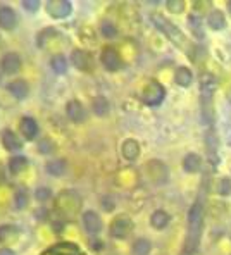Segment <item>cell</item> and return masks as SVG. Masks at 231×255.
<instances>
[{
    "label": "cell",
    "instance_id": "cell-26",
    "mask_svg": "<svg viewBox=\"0 0 231 255\" xmlns=\"http://www.w3.org/2000/svg\"><path fill=\"white\" fill-rule=\"evenodd\" d=\"M109 100L106 99V97H95V99L92 100V111H93V114H97V116H107L109 114Z\"/></svg>",
    "mask_w": 231,
    "mask_h": 255
},
{
    "label": "cell",
    "instance_id": "cell-39",
    "mask_svg": "<svg viewBox=\"0 0 231 255\" xmlns=\"http://www.w3.org/2000/svg\"><path fill=\"white\" fill-rule=\"evenodd\" d=\"M0 255H16V254H14V250L9 249V247H2V249H0Z\"/></svg>",
    "mask_w": 231,
    "mask_h": 255
},
{
    "label": "cell",
    "instance_id": "cell-24",
    "mask_svg": "<svg viewBox=\"0 0 231 255\" xmlns=\"http://www.w3.org/2000/svg\"><path fill=\"white\" fill-rule=\"evenodd\" d=\"M174 81H176V85L183 86V88H188V86L192 85V81H193L192 71H190L188 67H185V66H180L176 69V73H174Z\"/></svg>",
    "mask_w": 231,
    "mask_h": 255
},
{
    "label": "cell",
    "instance_id": "cell-20",
    "mask_svg": "<svg viewBox=\"0 0 231 255\" xmlns=\"http://www.w3.org/2000/svg\"><path fill=\"white\" fill-rule=\"evenodd\" d=\"M121 153L126 160H136L140 155V143L136 140H133V138H128V140L122 141Z\"/></svg>",
    "mask_w": 231,
    "mask_h": 255
},
{
    "label": "cell",
    "instance_id": "cell-3",
    "mask_svg": "<svg viewBox=\"0 0 231 255\" xmlns=\"http://www.w3.org/2000/svg\"><path fill=\"white\" fill-rule=\"evenodd\" d=\"M150 19H152V22L155 24V28L161 29V31L167 36V38L171 40V42H173L174 45H178L180 48H185V50L190 54V50H192V48L186 47V38H185V35L180 31V29L176 28V26L173 24V22H169V21L166 19V17L161 16V14H152Z\"/></svg>",
    "mask_w": 231,
    "mask_h": 255
},
{
    "label": "cell",
    "instance_id": "cell-10",
    "mask_svg": "<svg viewBox=\"0 0 231 255\" xmlns=\"http://www.w3.org/2000/svg\"><path fill=\"white\" fill-rule=\"evenodd\" d=\"M0 140H2V145L7 152H19L23 150V140L19 138V134H16L12 129H3L2 134H0Z\"/></svg>",
    "mask_w": 231,
    "mask_h": 255
},
{
    "label": "cell",
    "instance_id": "cell-21",
    "mask_svg": "<svg viewBox=\"0 0 231 255\" xmlns=\"http://www.w3.org/2000/svg\"><path fill=\"white\" fill-rule=\"evenodd\" d=\"M7 167H9L10 174L17 176L28 167V159L24 155H12L9 159V162H7Z\"/></svg>",
    "mask_w": 231,
    "mask_h": 255
},
{
    "label": "cell",
    "instance_id": "cell-40",
    "mask_svg": "<svg viewBox=\"0 0 231 255\" xmlns=\"http://www.w3.org/2000/svg\"><path fill=\"white\" fill-rule=\"evenodd\" d=\"M228 9L231 10V2H228Z\"/></svg>",
    "mask_w": 231,
    "mask_h": 255
},
{
    "label": "cell",
    "instance_id": "cell-11",
    "mask_svg": "<svg viewBox=\"0 0 231 255\" xmlns=\"http://www.w3.org/2000/svg\"><path fill=\"white\" fill-rule=\"evenodd\" d=\"M19 131L24 136V140L31 141L38 136L40 126H38V123H36V119L29 118V116H24V118H21V121H19Z\"/></svg>",
    "mask_w": 231,
    "mask_h": 255
},
{
    "label": "cell",
    "instance_id": "cell-33",
    "mask_svg": "<svg viewBox=\"0 0 231 255\" xmlns=\"http://www.w3.org/2000/svg\"><path fill=\"white\" fill-rule=\"evenodd\" d=\"M100 33H102V36H106V38H114V36L117 35V28H116L113 22L104 21L102 24H100Z\"/></svg>",
    "mask_w": 231,
    "mask_h": 255
},
{
    "label": "cell",
    "instance_id": "cell-5",
    "mask_svg": "<svg viewBox=\"0 0 231 255\" xmlns=\"http://www.w3.org/2000/svg\"><path fill=\"white\" fill-rule=\"evenodd\" d=\"M133 228H135V224H133L131 217L126 216V214H119V216H116L113 219V223H111L109 233L113 238L124 240L129 236V233L133 231Z\"/></svg>",
    "mask_w": 231,
    "mask_h": 255
},
{
    "label": "cell",
    "instance_id": "cell-4",
    "mask_svg": "<svg viewBox=\"0 0 231 255\" xmlns=\"http://www.w3.org/2000/svg\"><path fill=\"white\" fill-rule=\"evenodd\" d=\"M164 97H166V88L159 81L152 80L148 81L147 86L143 88V92H141V102L148 107H157L162 104Z\"/></svg>",
    "mask_w": 231,
    "mask_h": 255
},
{
    "label": "cell",
    "instance_id": "cell-35",
    "mask_svg": "<svg viewBox=\"0 0 231 255\" xmlns=\"http://www.w3.org/2000/svg\"><path fill=\"white\" fill-rule=\"evenodd\" d=\"M35 198L43 204V202H47L52 198V190L47 188V186H40V188L35 190Z\"/></svg>",
    "mask_w": 231,
    "mask_h": 255
},
{
    "label": "cell",
    "instance_id": "cell-30",
    "mask_svg": "<svg viewBox=\"0 0 231 255\" xmlns=\"http://www.w3.org/2000/svg\"><path fill=\"white\" fill-rule=\"evenodd\" d=\"M188 26H190V31L195 35V38H199V40L204 38L202 17L197 16V14H192V16H188Z\"/></svg>",
    "mask_w": 231,
    "mask_h": 255
},
{
    "label": "cell",
    "instance_id": "cell-1",
    "mask_svg": "<svg viewBox=\"0 0 231 255\" xmlns=\"http://www.w3.org/2000/svg\"><path fill=\"white\" fill-rule=\"evenodd\" d=\"M204 226V205L200 202H195L192 209L188 211V238H186L185 252L192 255L197 250L200 243V235H202Z\"/></svg>",
    "mask_w": 231,
    "mask_h": 255
},
{
    "label": "cell",
    "instance_id": "cell-8",
    "mask_svg": "<svg viewBox=\"0 0 231 255\" xmlns=\"http://www.w3.org/2000/svg\"><path fill=\"white\" fill-rule=\"evenodd\" d=\"M100 62H102V66L106 67L107 71H111V73L119 71L122 66L121 55H119V52L116 50L114 47H111V45L102 48V52H100Z\"/></svg>",
    "mask_w": 231,
    "mask_h": 255
},
{
    "label": "cell",
    "instance_id": "cell-2",
    "mask_svg": "<svg viewBox=\"0 0 231 255\" xmlns=\"http://www.w3.org/2000/svg\"><path fill=\"white\" fill-rule=\"evenodd\" d=\"M83 200L81 197L73 190H66L62 193L57 195V198L54 200V209L59 214V217L64 221H69L81 211Z\"/></svg>",
    "mask_w": 231,
    "mask_h": 255
},
{
    "label": "cell",
    "instance_id": "cell-12",
    "mask_svg": "<svg viewBox=\"0 0 231 255\" xmlns=\"http://www.w3.org/2000/svg\"><path fill=\"white\" fill-rule=\"evenodd\" d=\"M21 66H23V61H21L19 54H16V52H9L0 61V67H2V71L5 74H16L21 69Z\"/></svg>",
    "mask_w": 231,
    "mask_h": 255
},
{
    "label": "cell",
    "instance_id": "cell-17",
    "mask_svg": "<svg viewBox=\"0 0 231 255\" xmlns=\"http://www.w3.org/2000/svg\"><path fill=\"white\" fill-rule=\"evenodd\" d=\"M216 88H218V83H216L214 76H211V74H204L202 80H200V92H202V99L206 104H211Z\"/></svg>",
    "mask_w": 231,
    "mask_h": 255
},
{
    "label": "cell",
    "instance_id": "cell-22",
    "mask_svg": "<svg viewBox=\"0 0 231 255\" xmlns=\"http://www.w3.org/2000/svg\"><path fill=\"white\" fill-rule=\"evenodd\" d=\"M55 38H59V31L55 28L48 26V28L42 29V31L36 35V45H38L40 48H47V45Z\"/></svg>",
    "mask_w": 231,
    "mask_h": 255
},
{
    "label": "cell",
    "instance_id": "cell-32",
    "mask_svg": "<svg viewBox=\"0 0 231 255\" xmlns=\"http://www.w3.org/2000/svg\"><path fill=\"white\" fill-rule=\"evenodd\" d=\"M152 250V245L147 238H138L133 243V254L135 255H148Z\"/></svg>",
    "mask_w": 231,
    "mask_h": 255
},
{
    "label": "cell",
    "instance_id": "cell-19",
    "mask_svg": "<svg viewBox=\"0 0 231 255\" xmlns=\"http://www.w3.org/2000/svg\"><path fill=\"white\" fill-rule=\"evenodd\" d=\"M7 92H9L14 99L23 100V99L28 97V93H29V85L26 83L24 80H14V81H10V83L7 85Z\"/></svg>",
    "mask_w": 231,
    "mask_h": 255
},
{
    "label": "cell",
    "instance_id": "cell-18",
    "mask_svg": "<svg viewBox=\"0 0 231 255\" xmlns=\"http://www.w3.org/2000/svg\"><path fill=\"white\" fill-rule=\"evenodd\" d=\"M17 24V16L16 10L9 5L0 7V28L3 29H14V26Z\"/></svg>",
    "mask_w": 231,
    "mask_h": 255
},
{
    "label": "cell",
    "instance_id": "cell-16",
    "mask_svg": "<svg viewBox=\"0 0 231 255\" xmlns=\"http://www.w3.org/2000/svg\"><path fill=\"white\" fill-rule=\"evenodd\" d=\"M21 236V230L14 224H2L0 226V243L5 247L12 245L19 240Z\"/></svg>",
    "mask_w": 231,
    "mask_h": 255
},
{
    "label": "cell",
    "instance_id": "cell-13",
    "mask_svg": "<svg viewBox=\"0 0 231 255\" xmlns=\"http://www.w3.org/2000/svg\"><path fill=\"white\" fill-rule=\"evenodd\" d=\"M66 116L73 123H83L85 118H87V111H85L83 104L80 100H69L66 104Z\"/></svg>",
    "mask_w": 231,
    "mask_h": 255
},
{
    "label": "cell",
    "instance_id": "cell-7",
    "mask_svg": "<svg viewBox=\"0 0 231 255\" xmlns=\"http://www.w3.org/2000/svg\"><path fill=\"white\" fill-rule=\"evenodd\" d=\"M71 62L81 73H93L95 69V61H93L92 54H88L83 48H74L71 52Z\"/></svg>",
    "mask_w": 231,
    "mask_h": 255
},
{
    "label": "cell",
    "instance_id": "cell-23",
    "mask_svg": "<svg viewBox=\"0 0 231 255\" xmlns=\"http://www.w3.org/2000/svg\"><path fill=\"white\" fill-rule=\"evenodd\" d=\"M183 169L186 172H190V174H193V172H199L200 169H202V157L197 155V153H188V155H185Z\"/></svg>",
    "mask_w": 231,
    "mask_h": 255
},
{
    "label": "cell",
    "instance_id": "cell-25",
    "mask_svg": "<svg viewBox=\"0 0 231 255\" xmlns=\"http://www.w3.org/2000/svg\"><path fill=\"white\" fill-rule=\"evenodd\" d=\"M207 24L211 26L212 29H216V31H221V29H225L226 26V17L225 14L221 12V10H211V14H209L207 17Z\"/></svg>",
    "mask_w": 231,
    "mask_h": 255
},
{
    "label": "cell",
    "instance_id": "cell-9",
    "mask_svg": "<svg viewBox=\"0 0 231 255\" xmlns=\"http://www.w3.org/2000/svg\"><path fill=\"white\" fill-rule=\"evenodd\" d=\"M81 221H83V228H85V231H87L88 235L95 236V235H99L100 231H102V219H100V216L97 212H93V211L83 212Z\"/></svg>",
    "mask_w": 231,
    "mask_h": 255
},
{
    "label": "cell",
    "instance_id": "cell-28",
    "mask_svg": "<svg viewBox=\"0 0 231 255\" xmlns=\"http://www.w3.org/2000/svg\"><path fill=\"white\" fill-rule=\"evenodd\" d=\"M66 169H68V164H66V160L64 159H57V160H50V162L45 166V171H47V174H50V176H62L66 172Z\"/></svg>",
    "mask_w": 231,
    "mask_h": 255
},
{
    "label": "cell",
    "instance_id": "cell-34",
    "mask_svg": "<svg viewBox=\"0 0 231 255\" xmlns=\"http://www.w3.org/2000/svg\"><path fill=\"white\" fill-rule=\"evenodd\" d=\"M185 5L186 3L183 0H169V2H166V7L169 12H174V14H181L185 10Z\"/></svg>",
    "mask_w": 231,
    "mask_h": 255
},
{
    "label": "cell",
    "instance_id": "cell-38",
    "mask_svg": "<svg viewBox=\"0 0 231 255\" xmlns=\"http://www.w3.org/2000/svg\"><path fill=\"white\" fill-rule=\"evenodd\" d=\"M40 5H42V3H40L38 0H24V2H23V7L31 14H35L36 10L40 9Z\"/></svg>",
    "mask_w": 231,
    "mask_h": 255
},
{
    "label": "cell",
    "instance_id": "cell-36",
    "mask_svg": "<svg viewBox=\"0 0 231 255\" xmlns=\"http://www.w3.org/2000/svg\"><path fill=\"white\" fill-rule=\"evenodd\" d=\"M38 150L40 153H43V155H47V153H52L55 150V145L52 140H48V138H43V140H40L38 143Z\"/></svg>",
    "mask_w": 231,
    "mask_h": 255
},
{
    "label": "cell",
    "instance_id": "cell-6",
    "mask_svg": "<svg viewBox=\"0 0 231 255\" xmlns=\"http://www.w3.org/2000/svg\"><path fill=\"white\" fill-rule=\"evenodd\" d=\"M45 10L52 19H66L73 12V3L69 0H48L45 2Z\"/></svg>",
    "mask_w": 231,
    "mask_h": 255
},
{
    "label": "cell",
    "instance_id": "cell-27",
    "mask_svg": "<svg viewBox=\"0 0 231 255\" xmlns=\"http://www.w3.org/2000/svg\"><path fill=\"white\" fill-rule=\"evenodd\" d=\"M169 221H171V217L166 211H155L150 216V224L155 230H164V228L169 224Z\"/></svg>",
    "mask_w": 231,
    "mask_h": 255
},
{
    "label": "cell",
    "instance_id": "cell-15",
    "mask_svg": "<svg viewBox=\"0 0 231 255\" xmlns=\"http://www.w3.org/2000/svg\"><path fill=\"white\" fill-rule=\"evenodd\" d=\"M42 255H87L78 245L73 243H57V245L50 247Z\"/></svg>",
    "mask_w": 231,
    "mask_h": 255
},
{
    "label": "cell",
    "instance_id": "cell-29",
    "mask_svg": "<svg viewBox=\"0 0 231 255\" xmlns=\"http://www.w3.org/2000/svg\"><path fill=\"white\" fill-rule=\"evenodd\" d=\"M50 67L55 74H66L68 73V59L62 54H57L50 59Z\"/></svg>",
    "mask_w": 231,
    "mask_h": 255
},
{
    "label": "cell",
    "instance_id": "cell-31",
    "mask_svg": "<svg viewBox=\"0 0 231 255\" xmlns=\"http://www.w3.org/2000/svg\"><path fill=\"white\" fill-rule=\"evenodd\" d=\"M28 202H29L28 191L24 188L16 190V193H14V207H16L17 211H23V209L28 207Z\"/></svg>",
    "mask_w": 231,
    "mask_h": 255
},
{
    "label": "cell",
    "instance_id": "cell-14",
    "mask_svg": "<svg viewBox=\"0 0 231 255\" xmlns=\"http://www.w3.org/2000/svg\"><path fill=\"white\" fill-rule=\"evenodd\" d=\"M147 174L152 181L164 183L167 178V167L164 166L162 160H150V162L147 164Z\"/></svg>",
    "mask_w": 231,
    "mask_h": 255
},
{
    "label": "cell",
    "instance_id": "cell-37",
    "mask_svg": "<svg viewBox=\"0 0 231 255\" xmlns=\"http://www.w3.org/2000/svg\"><path fill=\"white\" fill-rule=\"evenodd\" d=\"M219 195H223V197H226V195L231 193V179L230 178H223L221 181H219Z\"/></svg>",
    "mask_w": 231,
    "mask_h": 255
}]
</instances>
